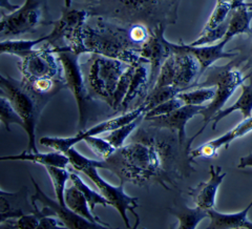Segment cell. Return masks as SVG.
Segmentation results:
<instances>
[{
	"label": "cell",
	"mask_w": 252,
	"mask_h": 229,
	"mask_svg": "<svg viewBox=\"0 0 252 229\" xmlns=\"http://www.w3.org/2000/svg\"><path fill=\"white\" fill-rule=\"evenodd\" d=\"M252 131V117L244 119L243 122H241L239 125H236L234 129L231 131H227L223 136H220L215 140H211L209 142L199 146L195 149H191L190 155L193 159L196 158H204V159H214L217 158L219 149L225 146V148H228L232 141L235 139H239L243 136L247 135L248 132Z\"/></svg>",
	"instance_id": "cell-16"
},
{
	"label": "cell",
	"mask_w": 252,
	"mask_h": 229,
	"mask_svg": "<svg viewBox=\"0 0 252 229\" xmlns=\"http://www.w3.org/2000/svg\"><path fill=\"white\" fill-rule=\"evenodd\" d=\"M39 226V217L35 212L21 216L17 219L7 220L1 223V228L6 229H38Z\"/></svg>",
	"instance_id": "cell-37"
},
{
	"label": "cell",
	"mask_w": 252,
	"mask_h": 229,
	"mask_svg": "<svg viewBox=\"0 0 252 229\" xmlns=\"http://www.w3.org/2000/svg\"><path fill=\"white\" fill-rule=\"evenodd\" d=\"M49 35H45L37 39H3L0 43V51L3 55H13L21 59L33 52L39 43L49 41Z\"/></svg>",
	"instance_id": "cell-26"
},
{
	"label": "cell",
	"mask_w": 252,
	"mask_h": 229,
	"mask_svg": "<svg viewBox=\"0 0 252 229\" xmlns=\"http://www.w3.org/2000/svg\"><path fill=\"white\" fill-rule=\"evenodd\" d=\"M165 28H166V25H159L154 28L151 37L141 47V56L146 59L151 65L149 91L155 85L163 63L173 53L170 42L164 37Z\"/></svg>",
	"instance_id": "cell-13"
},
{
	"label": "cell",
	"mask_w": 252,
	"mask_h": 229,
	"mask_svg": "<svg viewBox=\"0 0 252 229\" xmlns=\"http://www.w3.org/2000/svg\"><path fill=\"white\" fill-rule=\"evenodd\" d=\"M143 120H144V116H142V117L138 118L137 120L132 121L128 124H125V125L121 126V128L108 132L106 136H104V138L106 140H108L117 149L120 148L125 144L126 139L129 138L131 133L135 131V130L140 124V122H142Z\"/></svg>",
	"instance_id": "cell-32"
},
{
	"label": "cell",
	"mask_w": 252,
	"mask_h": 229,
	"mask_svg": "<svg viewBox=\"0 0 252 229\" xmlns=\"http://www.w3.org/2000/svg\"><path fill=\"white\" fill-rule=\"evenodd\" d=\"M37 215V214H36ZM39 217L38 229H55V228H66L64 223L55 216H40Z\"/></svg>",
	"instance_id": "cell-39"
},
{
	"label": "cell",
	"mask_w": 252,
	"mask_h": 229,
	"mask_svg": "<svg viewBox=\"0 0 252 229\" xmlns=\"http://www.w3.org/2000/svg\"><path fill=\"white\" fill-rule=\"evenodd\" d=\"M190 152L191 145L181 144L177 132L148 124L103 160L104 169L113 171L123 183L140 187L160 184L169 191L178 180L195 172Z\"/></svg>",
	"instance_id": "cell-1"
},
{
	"label": "cell",
	"mask_w": 252,
	"mask_h": 229,
	"mask_svg": "<svg viewBox=\"0 0 252 229\" xmlns=\"http://www.w3.org/2000/svg\"><path fill=\"white\" fill-rule=\"evenodd\" d=\"M45 0H26L17 10L10 14H1L0 33L2 40L7 37L33 33L39 26L53 25L46 20Z\"/></svg>",
	"instance_id": "cell-7"
},
{
	"label": "cell",
	"mask_w": 252,
	"mask_h": 229,
	"mask_svg": "<svg viewBox=\"0 0 252 229\" xmlns=\"http://www.w3.org/2000/svg\"><path fill=\"white\" fill-rule=\"evenodd\" d=\"M244 2H246L245 0H233V1H232V9H234V7L239 6L241 4H243Z\"/></svg>",
	"instance_id": "cell-42"
},
{
	"label": "cell",
	"mask_w": 252,
	"mask_h": 229,
	"mask_svg": "<svg viewBox=\"0 0 252 229\" xmlns=\"http://www.w3.org/2000/svg\"><path fill=\"white\" fill-rule=\"evenodd\" d=\"M216 96V89L195 88L193 91H183L177 97L183 101L184 105H203L205 102L212 100Z\"/></svg>",
	"instance_id": "cell-30"
},
{
	"label": "cell",
	"mask_w": 252,
	"mask_h": 229,
	"mask_svg": "<svg viewBox=\"0 0 252 229\" xmlns=\"http://www.w3.org/2000/svg\"><path fill=\"white\" fill-rule=\"evenodd\" d=\"M0 120L6 131H11L12 124H18L25 130V122L12 105L11 101L3 95H0Z\"/></svg>",
	"instance_id": "cell-31"
},
{
	"label": "cell",
	"mask_w": 252,
	"mask_h": 229,
	"mask_svg": "<svg viewBox=\"0 0 252 229\" xmlns=\"http://www.w3.org/2000/svg\"><path fill=\"white\" fill-rule=\"evenodd\" d=\"M228 25H229V18H228L225 22H223L222 25L219 26L218 28L207 31V32H203V33H200L199 37L196 38L193 42L189 43V44L194 45V46H199V45L214 44V43L220 41L227 33Z\"/></svg>",
	"instance_id": "cell-36"
},
{
	"label": "cell",
	"mask_w": 252,
	"mask_h": 229,
	"mask_svg": "<svg viewBox=\"0 0 252 229\" xmlns=\"http://www.w3.org/2000/svg\"><path fill=\"white\" fill-rule=\"evenodd\" d=\"M82 172L97 186L99 192L103 195L104 198L108 201L109 206L114 207L118 212H119V215L124 221V224L126 227H131L129 224V219L127 217V211H130L137 219L135 228L139 226L140 218L135 211V209L139 207L138 198H133V196H128L124 192L123 182H121L120 185L118 186L107 183L106 181L99 175L98 167L94 166V165H90V166L86 167Z\"/></svg>",
	"instance_id": "cell-11"
},
{
	"label": "cell",
	"mask_w": 252,
	"mask_h": 229,
	"mask_svg": "<svg viewBox=\"0 0 252 229\" xmlns=\"http://www.w3.org/2000/svg\"><path fill=\"white\" fill-rule=\"evenodd\" d=\"M84 44L89 54L122 60L128 65L148 63L141 56V46L131 40L128 28H122L100 18L94 26H84Z\"/></svg>",
	"instance_id": "cell-2"
},
{
	"label": "cell",
	"mask_w": 252,
	"mask_h": 229,
	"mask_svg": "<svg viewBox=\"0 0 252 229\" xmlns=\"http://www.w3.org/2000/svg\"><path fill=\"white\" fill-rule=\"evenodd\" d=\"M69 172H70L69 173V181L83 193V195L85 196L86 200H88L90 207L94 214V208H96L97 205H102L103 207L109 206V203L104 198V196L101 193L94 192V189H92L88 184L84 183V181L77 173V170L70 169Z\"/></svg>",
	"instance_id": "cell-27"
},
{
	"label": "cell",
	"mask_w": 252,
	"mask_h": 229,
	"mask_svg": "<svg viewBox=\"0 0 252 229\" xmlns=\"http://www.w3.org/2000/svg\"><path fill=\"white\" fill-rule=\"evenodd\" d=\"M252 207V201L248 206L236 214H222L212 208L208 210L209 229H252V222L248 220V212Z\"/></svg>",
	"instance_id": "cell-20"
},
{
	"label": "cell",
	"mask_w": 252,
	"mask_h": 229,
	"mask_svg": "<svg viewBox=\"0 0 252 229\" xmlns=\"http://www.w3.org/2000/svg\"><path fill=\"white\" fill-rule=\"evenodd\" d=\"M64 5L66 9H70V6H72V0H64Z\"/></svg>",
	"instance_id": "cell-43"
},
{
	"label": "cell",
	"mask_w": 252,
	"mask_h": 229,
	"mask_svg": "<svg viewBox=\"0 0 252 229\" xmlns=\"http://www.w3.org/2000/svg\"><path fill=\"white\" fill-rule=\"evenodd\" d=\"M64 154L67 156L69 160V165L72 166V168L79 172H82L86 167L90 166V165H94V166H97L98 168L104 169L103 160L89 159V158H86L79 153L75 147L67 149Z\"/></svg>",
	"instance_id": "cell-35"
},
{
	"label": "cell",
	"mask_w": 252,
	"mask_h": 229,
	"mask_svg": "<svg viewBox=\"0 0 252 229\" xmlns=\"http://www.w3.org/2000/svg\"><path fill=\"white\" fill-rule=\"evenodd\" d=\"M83 141L91 148V151L101 160H106L117 151V148L104 137L100 138L98 136H91L86 137Z\"/></svg>",
	"instance_id": "cell-33"
},
{
	"label": "cell",
	"mask_w": 252,
	"mask_h": 229,
	"mask_svg": "<svg viewBox=\"0 0 252 229\" xmlns=\"http://www.w3.org/2000/svg\"><path fill=\"white\" fill-rule=\"evenodd\" d=\"M145 116V108L143 105H140L136 108H133L130 112H126L105 121L99 122L98 124L92 126L90 129H84L79 131L75 136L67 137V138H60V137H42L39 140V143L41 145L52 148L53 151L65 153L67 149L74 147L79 142L83 141L86 137L91 136H99L103 135L105 132H110L121 126L128 124L132 121L137 120L138 118Z\"/></svg>",
	"instance_id": "cell-9"
},
{
	"label": "cell",
	"mask_w": 252,
	"mask_h": 229,
	"mask_svg": "<svg viewBox=\"0 0 252 229\" xmlns=\"http://www.w3.org/2000/svg\"><path fill=\"white\" fill-rule=\"evenodd\" d=\"M64 198H65L66 206L70 210L74 211L75 214L91 221L92 223L103 225L107 228H112L110 225L103 222V221H102L98 216H96V214H94L90 207L88 200L85 198V196L83 195V193L80 191V189L77 188L74 184L65 189Z\"/></svg>",
	"instance_id": "cell-22"
},
{
	"label": "cell",
	"mask_w": 252,
	"mask_h": 229,
	"mask_svg": "<svg viewBox=\"0 0 252 229\" xmlns=\"http://www.w3.org/2000/svg\"><path fill=\"white\" fill-rule=\"evenodd\" d=\"M0 95L11 101L12 105L25 122V131L29 137L30 152H39L36 146V128L47 99L37 96L31 92L25 83L16 79L2 75L0 78Z\"/></svg>",
	"instance_id": "cell-4"
},
{
	"label": "cell",
	"mask_w": 252,
	"mask_h": 229,
	"mask_svg": "<svg viewBox=\"0 0 252 229\" xmlns=\"http://www.w3.org/2000/svg\"><path fill=\"white\" fill-rule=\"evenodd\" d=\"M0 196H1L0 198V201H1V208H0L1 223L7 220L33 214L35 210L32 201L31 204L28 201V188L26 187H23L17 193H7L1 189Z\"/></svg>",
	"instance_id": "cell-17"
},
{
	"label": "cell",
	"mask_w": 252,
	"mask_h": 229,
	"mask_svg": "<svg viewBox=\"0 0 252 229\" xmlns=\"http://www.w3.org/2000/svg\"><path fill=\"white\" fill-rule=\"evenodd\" d=\"M0 6H1L2 10H6V11H9L10 13H12V12L17 10L20 5L12 4V3L9 1V0H1V4H0Z\"/></svg>",
	"instance_id": "cell-41"
},
{
	"label": "cell",
	"mask_w": 252,
	"mask_h": 229,
	"mask_svg": "<svg viewBox=\"0 0 252 229\" xmlns=\"http://www.w3.org/2000/svg\"><path fill=\"white\" fill-rule=\"evenodd\" d=\"M130 65L122 60L92 54L84 72L85 83L92 99L104 101L112 107L118 85Z\"/></svg>",
	"instance_id": "cell-3"
},
{
	"label": "cell",
	"mask_w": 252,
	"mask_h": 229,
	"mask_svg": "<svg viewBox=\"0 0 252 229\" xmlns=\"http://www.w3.org/2000/svg\"><path fill=\"white\" fill-rule=\"evenodd\" d=\"M248 6H250V7H252V2H245Z\"/></svg>",
	"instance_id": "cell-45"
},
{
	"label": "cell",
	"mask_w": 252,
	"mask_h": 229,
	"mask_svg": "<svg viewBox=\"0 0 252 229\" xmlns=\"http://www.w3.org/2000/svg\"><path fill=\"white\" fill-rule=\"evenodd\" d=\"M233 0H217V2H231L232 3Z\"/></svg>",
	"instance_id": "cell-44"
},
{
	"label": "cell",
	"mask_w": 252,
	"mask_h": 229,
	"mask_svg": "<svg viewBox=\"0 0 252 229\" xmlns=\"http://www.w3.org/2000/svg\"><path fill=\"white\" fill-rule=\"evenodd\" d=\"M242 94L238 101L233 105H230L227 108H223L212 119V130L217 129L219 122L226 118L228 115L232 114L235 110H240L242 113L244 119L252 117V80L248 84H242Z\"/></svg>",
	"instance_id": "cell-25"
},
{
	"label": "cell",
	"mask_w": 252,
	"mask_h": 229,
	"mask_svg": "<svg viewBox=\"0 0 252 229\" xmlns=\"http://www.w3.org/2000/svg\"><path fill=\"white\" fill-rule=\"evenodd\" d=\"M204 106L205 105H183L168 115L151 117L144 119V121L153 126H156V128L168 129L171 131L177 132L181 144L191 145L193 140L199 135L196 132L190 139L187 138L186 125L189 120H191L192 118L201 114Z\"/></svg>",
	"instance_id": "cell-14"
},
{
	"label": "cell",
	"mask_w": 252,
	"mask_h": 229,
	"mask_svg": "<svg viewBox=\"0 0 252 229\" xmlns=\"http://www.w3.org/2000/svg\"><path fill=\"white\" fill-rule=\"evenodd\" d=\"M32 183L35 187V195L32 196L31 201L34 205V212L40 216H55L60 219L64 223L66 228L72 229H101L107 228L103 225L92 223L91 221L86 220L79 215L75 214L67 206L61 205L58 201L51 199L49 196L45 195L42 189L37 184L35 179L31 176Z\"/></svg>",
	"instance_id": "cell-12"
},
{
	"label": "cell",
	"mask_w": 252,
	"mask_h": 229,
	"mask_svg": "<svg viewBox=\"0 0 252 229\" xmlns=\"http://www.w3.org/2000/svg\"><path fill=\"white\" fill-rule=\"evenodd\" d=\"M1 161H28L35 164H40L42 166H56L67 168L69 165V160L64 153L53 151L51 153H39L25 151L20 155L16 156H4L0 158Z\"/></svg>",
	"instance_id": "cell-21"
},
{
	"label": "cell",
	"mask_w": 252,
	"mask_h": 229,
	"mask_svg": "<svg viewBox=\"0 0 252 229\" xmlns=\"http://www.w3.org/2000/svg\"><path fill=\"white\" fill-rule=\"evenodd\" d=\"M181 92H183V90H181L177 86H164V88H158V89H153L152 91H149L147 94L146 98L144 101L142 102V105L145 108V115L155 108L156 106L160 105L164 102H166L172 98H175L177 95Z\"/></svg>",
	"instance_id": "cell-28"
},
{
	"label": "cell",
	"mask_w": 252,
	"mask_h": 229,
	"mask_svg": "<svg viewBox=\"0 0 252 229\" xmlns=\"http://www.w3.org/2000/svg\"><path fill=\"white\" fill-rule=\"evenodd\" d=\"M47 173L51 178L52 183L54 185L55 196H56L57 201L61 204L66 206L65 204V185L69 179V169L62 168V167H56V166H46L45 167Z\"/></svg>",
	"instance_id": "cell-29"
},
{
	"label": "cell",
	"mask_w": 252,
	"mask_h": 229,
	"mask_svg": "<svg viewBox=\"0 0 252 229\" xmlns=\"http://www.w3.org/2000/svg\"><path fill=\"white\" fill-rule=\"evenodd\" d=\"M149 77H151L149 63H139V65H135L127 94H126L122 102L119 112L122 114L127 112V109L137 99H142L144 101L149 92Z\"/></svg>",
	"instance_id": "cell-19"
},
{
	"label": "cell",
	"mask_w": 252,
	"mask_h": 229,
	"mask_svg": "<svg viewBox=\"0 0 252 229\" xmlns=\"http://www.w3.org/2000/svg\"><path fill=\"white\" fill-rule=\"evenodd\" d=\"M63 68V78L68 89L73 93L79 110V129L84 130L89 119V102L92 100L85 83V76L79 62L81 55L67 46H54Z\"/></svg>",
	"instance_id": "cell-6"
},
{
	"label": "cell",
	"mask_w": 252,
	"mask_h": 229,
	"mask_svg": "<svg viewBox=\"0 0 252 229\" xmlns=\"http://www.w3.org/2000/svg\"><path fill=\"white\" fill-rule=\"evenodd\" d=\"M229 42L227 39L223 38L222 40L208 45H199L194 46L191 44H185L183 41H181V45L187 52L191 53L196 57L201 65V77L206 70L215 65V63L220 59H230L238 56V53L235 52H226L225 46Z\"/></svg>",
	"instance_id": "cell-18"
},
{
	"label": "cell",
	"mask_w": 252,
	"mask_h": 229,
	"mask_svg": "<svg viewBox=\"0 0 252 229\" xmlns=\"http://www.w3.org/2000/svg\"><path fill=\"white\" fill-rule=\"evenodd\" d=\"M232 11L231 2H217L214 12L211 13L210 17L208 18L206 25L203 28L201 33L214 30L219 26L222 25L228 18H229L230 13Z\"/></svg>",
	"instance_id": "cell-34"
},
{
	"label": "cell",
	"mask_w": 252,
	"mask_h": 229,
	"mask_svg": "<svg viewBox=\"0 0 252 229\" xmlns=\"http://www.w3.org/2000/svg\"><path fill=\"white\" fill-rule=\"evenodd\" d=\"M172 216L178 220L179 229H195L198 228L201 221L209 218L208 211L199 206L194 208L188 207L184 203L175 202V206L168 209Z\"/></svg>",
	"instance_id": "cell-24"
},
{
	"label": "cell",
	"mask_w": 252,
	"mask_h": 229,
	"mask_svg": "<svg viewBox=\"0 0 252 229\" xmlns=\"http://www.w3.org/2000/svg\"><path fill=\"white\" fill-rule=\"evenodd\" d=\"M239 168H245V167H252V154L241 158L240 164L238 165Z\"/></svg>",
	"instance_id": "cell-40"
},
{
	"label": "cell",
	"mask_w": 252,
	"mask_h": 229,
	"mask_svg": "<svg viewBox=\"0 0 252 229\" xmlns=\"http://www.w3.org/2000/svg\"><path fill=\"white\" fill-rule=\"evenodd\" d=\"M183 105H184L183 101L176 96L175 98H172V99H170L166 102H164V103L156 106L152 110H149V112L144 116V119H147V118H151V117L168 115L172 112H175L176 109L180 108L181 106H183Z\"/></svg>",
	"instance_id": "cell-38"
},
{
	"label": "cell",
	"mask_w": 252,
	"mask_h": 229,
	"mask_svg": "<svg viewBox=\"0 0 252 229\" xmlns=\"http://www.w3.org/2000/svg\"><path fill=\"white\" fill-rule=\"evenodd\" d=\"M91 13L85 10H70L66 9L62 12L61 18L53 22L54 29L49 34L50 38L47 43L53 46H58L62 41V46L78 54H89L84 44V26Z\"/></svg>",
	"instance_id": "cell-8"
},
{
	"label": "cell",
	"mask_w": 252,
	"mask_h": 229,
	"mask_svg": "<svg viewBox=\"0 0 252 229\" xmlns=\"http://www.w3.org/2000/svg\"><path fill=\"white\" fill-rule=\"evenodd\" d=\"M222 171V167L210 166V179L207 182H201L193 188H189L188 196H190L195 206H199L205 210L216 208V198L220 185L222 184L226 172Z\"/></svg>",
	"instance_id": "cell-15"
},
{
	"label": "cell",
	"mask_w": 252,
	"mask_h": 229,
	"mask_svg": "<svg viewBox=\"0 0 252 229\" xmlns=\"http://www.w3.org/2000/svg\"><path fill=\"white\" fill-rule=\"evenodd\" d=\"M205 80L198 82L194 88H212L216 86V96L211 100L208 105H205L200 115L203 117L204 125L198 131L200 136L207 128L209 122L212 121L214 117L224 108V105L228 101L235 90L241 86L247 77L242 74L241 70L233 67L232 63L224 66H210L207 70Z\"/></svg>",
	"instance_id": "cell-5"
},
{
	"label": "cell",
	"mask_w": 252,
	"mask_h": 229,
	"mask_svg": "<svg viewBox=\"0 0 252 229\" xmlns=\"http://www.w3.org/2000/svg\"><path fill=\"white\" fill-rule=\"evenodd\" d=\"M23 80H36V79L63 78L62 65L55 52L54 46L50 43L44 44L40 49L20 59L18 65Z\"/></svg>",
	"instance_id": "cell-10"
},
{
	"label": "cell",
	"mask_w": 252,
	"mask_h": 229,
	"mask_svg": "<svg viewBox=\"0 0 252 229\" xmlns=\"http://www.w3.org/2000/svg\"><path fill=\"white\" fill-rule=\"evenodd\" d=\"M252 20V7L245 2L232 9L229 16V25H228L225 39L230 41L235 36L243 34H252L250 23Z\"/></svg>",
	"instance_id": "cell-23"
}]
</instances>
